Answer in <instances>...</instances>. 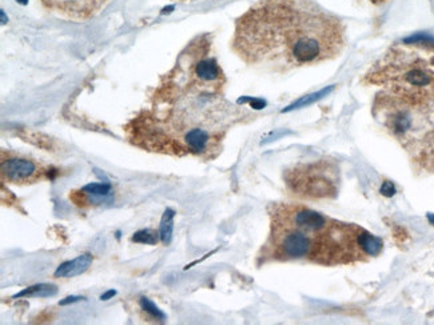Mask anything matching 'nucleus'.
I'll return each mask as SVG.
<instances>
[{
    "instance_id": "obj_11",
    "label": "nucleus",
    "mask_w": 434,
    "mask_h": 325,
    "mask_svg": "<svg viewBox=\"0 0 434 325\" xmlns=\"http://www.w3.org/2000/svg\"><path fill=\"white\" fill-rule=\"evenodd\" d=\"M405 44L409 46H422V47H434V36L426 32H418L409 38L403 39Z\"/></svg>"
},
{
    "instance_id": "obj_12",
    "label": "nucleus",
    "mask_w": 434,
    "mask_h": 325,
    "mask_svg": "<svg viewBox=\"0 0 434 325\" xmlns=\"http://www.w3.org/2000/svg\"><path fill=\"white\" fill-rule=\"evenodd\" d=\"M131 240L134 243H139V244L154 245L160 240V234L156 233V232L150 231V229H142V231H138L137 233H134V236H132Z\"/></svg>"
},
{
    "instance_id": "obj_18",
    "label": "nucleus",
    "mask_w": 434,
    "mask_h": 325,
    "mask_svg": "<svg viewBox=\"0 0 434 325\" xmlns=\"http://www.w3.org/2000/svg\"><path fill=\"white\" fill-rule=\"evenodd\" d=\"M19 2H21V0H19ZM21 3H23V2H21Z\"/></svg>"
},
{
    "instance_id": "obj_7",
    "label": "nucleus",
    "mask_w": 434,
    "mask_h": 325,
    "mask_svg": "<svg viewBox=\"0 0 434 325\" xmlns=\"http://www.w3.org/2000/svg\"><path fill=\"white\" fill-rule=\"evenodd\" d=\"M92 255L91 253H83V255L78 256L72 260H68V261H64L63 264H60L57 268L53 276L60 279H70V277L79 276V275H83L86 271L89 270L92 264Z\"/></svg>"
},
{
    "instance_id": "obj_5",
    "label": "nucleus",
    "mask_w": 434,
    "mask_h": 325,
    "mask_svg": "<svg viewBox=\"0 0 434 325\" xmlns=\"http://www.w3.org/2000/svg\"><path fill=\"white\" fill-rule=\"evenodd\" d=\"M338 169L328 161L298 167L287 176V184L302 197H330L338 189Z\"/></svg>"
},
{
    "instance_id": "obj_15",
    "label": "nucleus",
    "mask_w": 434,
    "mask_h": 325,
    "mask_svg": "<svg viewBox=\"0 0 434 325\" xmlns=\"http://www.w3.org/2000/svg\"><path fill=\"white\" fill-rule=\"evenodd\" d=\"M85 298H80V296H68L64 300H62L59 303L60 305H68V304H74V303H78V301L83 300Z\"/></svg>"
},
{
    "instance_id": "obj_9",
    "label": "nucleus",
    "mask_w": 434,
    "mask_h": 325,
    "mask_svg": "<svg viewBox=\"0 0 434 325\" xmlns=\"http://www.w3.org/2000/svg\"><path fill=\"white\" fill-rule=\"evenodd\" d=\"M174 216H175V211L167 208L165 211V214L160 220V227H159V234H160V240L165 245H169L171 239H173V229H174Z\"/></svg>"
},
{
    "instance_id": "obj_10",
    "label": "nucleus",
    "mask_w": 434,
    "mask_h": 325,
    "mask_svg": "<svg viewBox=\"0 0 434 325\" xmlns=\"http://www.w3.org/2000/svg\"><path fill=\"white\" fill-rule=\"evenodd\" d=\"M82 192L87 195V199H85V201H87L89 199L94 197V199L106 200L111 192H113V187L110 184H99V183H92V184H87L86 187L80 189Z\"/></svg>"
},
{
    "instance_id": "obj_3",
    "label": "nucleus",
    "mask_w": 434,
    "mask_h": 325,
    "mask_svg": "<svg viewBox=\"0 0 434 325\" xmlns=\"http://www.w3.org/2000/svg\"><path fill=\"white\" fill-rule=\"evenodd\" d=\"M270 232L259 261H307L336 267L379 255L382 240L357 224L342 223L304 204L268 206Z\"/></svg>"
},
{
    "instance_id": "obj_14",
    "label": "nucleus",
    "mask_w": 434,
    "mask_h": 325,
    "mask_svg": "<svg viewBox=\"0 0 434 325\" xmlns=\"http://www.w3.org/2000/svg\"><path fill=\"white\" fill-rule=\"evenodd\" d=\"M395 192H397V189H395L394 184H393L392 182H385L384 184H382L381 193L384 196H386V197H392V196L395 195Z\"/></svg>"
},
{
    "instance_id": "obj_8",
    "label": "nucleus",
    "mask_w": 434,
    "mask_h": 325,
    "mask_svg": "<svg viewBox=\"0 0 434 325\" xmlns=\"http://www.w3.org/2000/svg\"><path fill=\"white\" fill-rule=\"evenodd\" d=\"M58 293V287L53 285V284H36V285H32V287L25 288L21 292H19L18 294H15L14 299H20V298H52Z\"/></svg>"
},
{
    "instance_id": "obj_6",
    "label": "nucleus",
    "mask_w": 434,
    "mask_h": 325,
    "mask_svg": "<svg viewBox=\"0 0 434 325\" xmlns=\"http://www.w3.org/2000/svg\"><path fill=\"white\" fill-rule=\"evenodd\" d=\"M49 169L42 168L34 160L2 155V179L11 184H31L43 178H49Z\"/></svg>"
},
{
    "instance_id": "obj_4",
    "label": "nucleus",
    "mask_w": 434,
    "mask_h": 325,
    "mask_svg": "<svg viewBox=\"0 0 434 325\" xmlns=\"http://www.w3.org/2000/svg\"><path fill=\"white\" fill-rule=\"evenodd\" d=\"M369 83L406 98L434 100V72L420 55L394 49L366 74Z\"/></svg>"
},
{
    "instance_id": "obj_17",
    "label": "nucleus",
    "mask_w": 434,
    "mask_h": 325,
    "mask_svg": "<svg viewBox=\"0 0 434 325\" xmlns=\"http://www.w3.org/2000/svg\"><path fill=\"white\" fill-rule=\"evenodd\" d=\"M427 219L430 220V223H433L434 225V215H427Z\"/></svg>"
},
{
    "instance_id": "obj_13",
    "label": "nucleus",
    "mask_w": 434,
    "mask_h": 325,
    "mask_svg": "<svg viewBox=\"0 0 434 325\" xmlns=\"http://www.w3.org/2000/svg\"><path fill=\"white\" fill-rule=\"evenodd\" d=\"M139 305H141V308L143 309V311L147 312L148 315L152 316V317L156 318V320H160V321L166 320V315H165V313H163V312L160 311V309H159V308L156 307V305L150 300V299L141 298L139 299Z\"/></svg>"
},
{
    "instance_id": "obj_16",
    "label": "nucleus",
    "mask_w": 434,
    "mask_h": 325,
    "mask_svg": "<svg viewBox=\"0 0 434 325\" xmlns=\"http://www.w3.org/2000/svg\"><path fill=\"white\" fill-rule=\"evenodd\" d=\"M115 294H117V290H114V289L107 290L106 293H103L102 296H100V300H102V301H107V300H110V299H113L114 296H115Z\"/></svg>"
},
{
    "instance_id": "obj_1",
    "label": "nucleus",
    "mask_w": 434,
    "mask_h": 325,
    "mask_svg": "<svg viewBox=\"0 0 434 325\" xmlns=\"http://www.w3.org/2000/svg\"><path fill=\"white\" fill-rule=\"evenodd\" d=\"M225 84L210 35L197 36L156 85L148 108L128 122L127 140L148 152L215 159L226 133L253 117L225 99Z\"/></svg>"
},
{
    "instance_id": "obj_2",
    "label": "nucleus",
    "mask_w": 434,
    "mask_h": 325,
    "mask_svg": "<svg viewBox=\"0 0 434 325\" xmlns=\"http://www.w3.org/2000/svg\"><path fill=\"white\" fill-rule=\"evenodd\" d=\"M345 46L342 19L314 0H259L235 20L231 39L242 62L278 74L336 59Z\"/></svg>"
}]
</instances>
